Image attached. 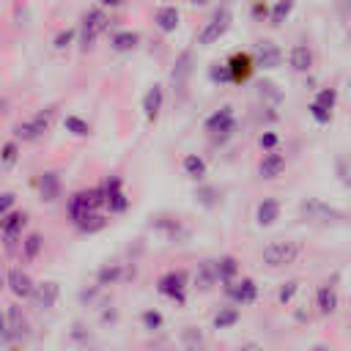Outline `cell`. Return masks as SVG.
Instances as JSON below:
<instances>
[{
  "mask_svg": "<svg viewBox=\"0 0 351 351\" xmlns=\"http://www.w3.org/2000/svg\"><path fill=\"white\" fill-rule=\"evenodd\" d=\"M44 247H47L44 233H38V230H27V236H25L22 244H19V261H22V263H33V261H38L41 252H44Z\"/></svg>",
  "mask_w": 351,
  "mask_h": 351,
  "instance_id": "obj_30",
  "label": "cell"
},
{
  "mask_svg": "<svg viewBox=\"0 0 351 351\" xmlns=\"http://www.w3.org/2000/svg\"><path fill=\"white\" fill-rule=\"evenodd\" d=\"M252 55H255L258 71H277L285 63V49L274 38H258L252 47Z\"/></svg>",
  "mask_w": 351,
  "mask_h": 351,
  "instance_id": "obj_14",
  "label": "cell"
},
{
  "mask_svg": "<svg viewBox=\"0 0 351 351\" xmlns=\"http://www.w3.org/2000/svg\"><path fill=\"white\" fill-rule=\"evenodd\" d=\"M195 66H197V58H195V47H184L173 66H170V74H167V82L173 88V93H184L189 88V80L195 74Z\"/></svg>",
  "mask_w": 351,
  "mask_h": 351,
  "instance_id": "obj_13",
  "label": "cell"
},
{
  "mask_svg": "<svg viewBox=\"0 0 351 351\" xmlns=\"http://www.w3.org/2000/svg\"><path fill=\"white\" fill-rule=\"evenodd\" d=\"M99 3H101L104 8H110V11H112V8H118V5L123 3V0H99Z\"/></svg>",
  "mask_w": 351,
  "mask_h": 351,
  "instance_id": "obj_55",
  "label": "cell"
},
{
  "mask_svg": "<svg viewBox=\"0 0 351 351\" xmlns=\"http://www.w3.org/2000/svg\"><path fill=\"white\" fill-rule=\"evenodd\" d=\"M206 80H208L214 88L233 85V82H230V69H228V60H211V63H208V69H206Z\"/></svg>",
  "mask_w": 351,
  "mask_h": 351,
  "instance_id": "obj_39",
  "label": "cell"
},
{
  "mask_svg": "<svg viewBox=\"0 0 351 351\" xmlns=\"http://www.w3.org/2000/svg\"><path fill=\"white\" fill-rule=\"evenodd\" d=\"M343 96H346V101H348V107H351V74H348L346 82H343Z\"/></svg>",
  "mask_w": 351,
  "mask_h": 351,
  "instance_id": "obj_52",
  "label": "cell"
},
{
  "mask_svg": "<svg viewBox=\"0 0 351 351\" xmlns=\"http://www.w3.org/2000/svg\"><path fill=\"white\" fill-rule=\"evenodd\" d=\"M280 143H282V137H280V132H277L274 126H263V129L258 132V137H255V145H258L261 154L280 148Z\"/></svg>",
  "mask_w": 351,
  "mask_h": 351,
  "instance_id": "obj_42",
  "label": "cell"
},
{
  "mask_svg": "<svg viewBox=\"0 0 351 351\" xmlns=\"http://www.w3.org/2000/svg\"><path fill=\"white\" fill-rule=\"evenodd\" d=\"M49 44H52V49L60 52V55L71 52V49L80 44V30H77V25H63V27H58Z\"/></svg>",
  "mask_w": 351,
  "mask_h": 351,
  "instance_id": "obj_34",
  "label": "cell"
},
{
  "mask_svg": "<svg viewBox=\"0 0 351 351\" xmlns=\"http://www.w3.org/2000/svg\"><path fill=\"white\" fill-rule=\"evenodd\" d=\"M107 225H110V214H107V211H99V214H90V217H85L82 222H77L74 230L82 233V236H96V233H101Z\"/></svg>",
  "mask_w": 351,
  "mask_h": 351,
  "instance_id": "obj_38",
  "label": "cell"
},
{
  "mask_svg": "<svg viewBox=\"0 0 351 351\" xmlns=\"http://www.w3.org/2000/svg\"><path fill=\"white\" fill-rule=\"evenodd\" d=\"M27 228H30V214L25 208H14L11 214H5L0 219V236H3V250L11 255V252H19V244L22 239L27 236Z\"/></svg>",
  "mask_w": 351,
  "mask_h": 351,
  "instance_id": "obj_10",
  "label": "cell"
},
{
  "mask_svg": "<svg viewBox=\"0 0 351 351\" xmlns=\"http://www.w3.org/2000/svg\"><path fill=\"white\" fill-rule=\"evenodd\" d=\"M132 274H134V269H129L126 263H121V261H107V263H101V266L96 269L93 282L107 291V288H112V285H121V282L129 280Z\"/></svg>",
  "mask_w": 351,
  "mask_h": 351,
  "instance_id": "obj_24",
  "label": "cell"
},
{
  "mask_svg": "<svg viewBox=\"0 0 351 351\" xmlns=\"http://www.w3.org/2000/svg\"><path fill=\"white\" fill-rule=\"evenodd\" d=\"M255 88H258V101H261V104L282 107V101H285V93L277 88V82H271V80H261Z\"/></svg>",
  "mask_w": 351,
  "mask_h": 351,
  "instance_id": "obj_36",
  "label": "cell"
},
{
  "mask_svg": "<svg viewBox=\"0 0 351 351\" xmlns=\"http://www.w3.org/2000/svg\"><path fill=\"white\" fill-rule=\"evenodd\" d=\"M192 200L203 211H217L222 206V189L211 181H200V184L192 186Z\"/></svg>",
  "mask_w": 351,
  "mask_h": 351,
  "instance_id": "obj_27",
  "label": "cell"
},
{
  "mask_svg": "<svg viewBox=\"0 0 351 351\" xmlns=\"http://www.w3.org/2000/svg\"><path fill=\"white\" fill-rule=\"evenodd\" d=\"M296 11V0H271V14H269V27L280 30L285 27V22H291Z\"/></svg>",
  "mask_w": 351,
  "mask_h": 351,
  "instance_id": "obj_35",
  "label": "cell"
},
{
  "mask_svg": "<svg viewBox=\"0 0 351 351\" xmlns=\"http://www.w3.org/2000/svg\"><path fill=\"white\" fill-rule=\"evenodd\" d=\"M310 101H315V104H321L324 110H332V112H335V107H337V101H340V88H337V85H321V88L313 90Z\"/></svg>",
  "mask_w": 351,
  "mask_h": 351,
  "instance_id": "obj_40",
  "label": "cell"
},
{
  "mask_svg": "<svg viewBox=\"0 0 351 351\" xmlns=\"http://www.w3.org/2000/svg\"><path fill=\"white\" fill-rule=\"evenodd\" d=\"M14 206H16V192H3V195H0V217L11 214Z\"/></svg>",
  "mask_w": 351,
  "mask_h": 351,
  "instance_id": "obj_51",
  "label": "cell"
},
{
  "mask_svg": "<svg viewBox=\"0 0 351 351\" xmlns=\"http://www.w3.org/2000/svg\"><path fill=\"white\" fill-rule=\"evenodd\" d=\"M247 14H250V22H255V25H269L271 0H250Z\"/></svg>",
  "mask_w": 351,
  "mask_h": 351,
  "instance_id": "obj_44",
  "label": "cell"
},
{
  "mask_svg": "<svg viewBox=\"0 0 351 351\" xmlns=\"http://www.w3.org/2000/svg\"><path fill=\"white\" fill-rule=\"evenodd\" d=\"M307 351H329V346H324V343H315V346H310Z\"/></svg>",
  "mask_w": 351,
  "mask_h": 351,
  "instance_id": "obj_56",
  "label": "cell"
},
{
  "mask_svg": "<svg viewBox=\"0 0 351 351\" xmlns=\"http://www.w3.org/2000/svg\"><path fill=\"white\" fill-rule=\"evenodd\" d=\"M219 285V274H217V261L214 258H200L195 271H192V288L200 293H208Z\"/></svg>",
  "mask_w": 351,
  "mask_h": 351,
  "instance_id": "obj_25",
  "label": "cell"
},
{
  "mask_svg": "<svg viewBox=\"0 0 351 351\" xmlns=\"http://www.w3.org/2000/svg\"><path fill=\"white\" fill-rule=\"evenodd\" d=\"M343 44L351 49V25H346V27H343Z\"/></svg>",
  "mask_w": 351,
  "mask_h": 351,
  "instance_id": "obj_54",
  "label": "cell"
},
{
  "mask_svg": "<svg viewBox=\"0 0 351 351\" xmlns=\"http://www.w3.org/2000/svg\"><path fill=\"white\" fill-rule=\"evenodd\" d=\"M36 192H38V200L52 206L58 200H63V178L58 170H41L38 178H36Z\"/></svg>",
  "mask_w": 351,
  "mask_h": 351,
  "instance_id": "obj_22",
  "label": "cell"
},
{
  "mask_svg": "<svg viewBox=\"0 0 351 351\" xmlns=\"http://www.w3.org/2000/svg\"><path fill=\"white\" fill-rule=\"evenodd\" d=\"M99 211H107V208H104V189H101V184L74 189V192L66 197V217H69L71 225H77V222H82L85 217L99 214Z\"/></svg>",
  "mask_w": 351,
  "mask_h": 351,
  "instance_id": "obj_7",
  "label": "cell"
},
{
  "mask_svg": "<svg viewBox=\"0 0 351 351\" xmlns=\"http://www.w3.org/2000/svg\"><path fill=\"white\" fill-rule=\"evenodd\" d=\"M178 167H181V176L189 178L192 184H200V181L208 178V162H206L203 154H184Z\"/></svg>",
  "mask_w": 351,
  "mask_h": 351,
  "instance_id": "obj_29",
  "label": "cell"
},
{
  "mask_svg": "<svg viewBox=\"0 0 351 351\" xmlns=\"http://www.w3.org/2000/svg\"><path fill=\"white\" fill-rule=\"evenodd\" d=\"M348 329H351V321H348Z\"/></svg>",
  "mask_w": 351,
  "mask_h": 351,
  "instance_id": "obj_60",
  "label": "cell"
},
{
  "mask_svg": "<svg viewBox=\"0 0 351 351\" xmlns=\"http://www.w3.org/2000/svg\"><path fill=\"white\" fill-rule=\"evenodd\" d=\"M313 307L318 315H335L340 310V293H337V285L332 280H324L318 288H315V296H313Z\"/></svg>",
  "mask_w": 351,
  "mask_h": 351,
  "instance_id": "obj_26",
  "label": "cell"
},
{
  "mask_svg": "<svg viewBox=\"0 0 351 351\" xmlns=\"http://www.w3.org/2000/svg\"><path fill=\"white\" fill-rule=\"evenodd\" d=\"M36 285H38V282L30 277L27 269H22V266H8V269H5V288H8V293H11L16 302L33 299Z\"/></svg>",
  "mask_w": 351,
  "mask_h": 351,
  "instance_id": "obj_16",
  "label": "cell"
},
{
  "mask_svg": "<svg viewBox=\"0 0 351 351\" xmlns=\"http://www.w3.org/2000/svg\"><path fill=\"white\" fill-rule=\"evenodd\" d=\"M151 25L159 36H173L181 27V8L176 3H159L151 11Z\"/></svg>",
  "mask_w": 351,
  "mask_h": 351,
  "instance_id": "obj_18",
  "label": "cell"
},
{
  "mask_svg": "<svg viewBox=\"0 0 351 351\" xmlns=\"http://www.w3.org/2000/svg\"><path fill=\"white\" fill-rule=\"evenodd\" d=\"M332 11L337 14L340 22H351V0H332Z\"/></svg>",
  "mask_w": 351,
  "mask_h": 351,
  "instance_id": "obj_49",
  "label": "cell"
},
{
  "mask_svg": "<svg viewBox=\"0 0 351 351\" xmlns=\"http://www.w3.org/2000/svg\"><path fill=\"white\" fill-rule=\"evenodd\" d=\"M214 261H217V274H219V285H222V288L241 277V261H239L236 255L222 252V255H217Z\"/></svg>",
  "mask_w": 351,
  "mask_h": 351,
  "instance_id": "obj_31",
  "label": "cell"
},
{
  "mask_svg": "<svg viewBox=\"0 0 351 351\" xmlns=\"http://www.w3.org/2000/svg\"><path fill=\"white\" fill-rule=\"evenodd\" d=\"M77 30H80V44H77V49H80V52H93L96 44H99L104 36L112 33V14H110V8H104L101 3L88 5V8L80 14V19H77Z\"/></svg>",
  "mask_w": 351,
  "mask_h": 351,
  "instance_id": "obj_1",
  "label": "cell"
},
{
  "mask_svg": "<svg viewBox=\"0 0 351 351\" xmlns=\"http://www.w3.org/2000/svg\"><path fill=\"white\" fill-rule=\"evenodd\" d=\"M299 291H302V280H299V277L282 280V282L277 285V293H274V296H277V304H280V307H291Z\"/></svg>",
  "mask_w": 351,
  "mask_h": 351,
  "instance_id": "obj_41",
  "label": "cell"
},
{
  "mask_svg": "<svg viewBox=\"0 0 351 351\" xmlns=\"http://www.w3.org/2000/svg\"><path fill=\"white\" fill-rule=\"evenodd\" d=\"M222 3H233V0H222Z\"/></svg>",
  "mask_w": 351,
  "mask_h": 351,
  "instance_id": "obj_59",
  "label": "cell"
},
{
  "mask_svg": "<svg viewBox=\"0 0 351 351\" xmlns=\"http://www.w3.org/2000/svg\"><path fill=\"white\" fill-rule=\"evenodd\" d=\"M60 299V282L58 280H44L36 285V293H33V307L41 310V313H49Z\"/></svg>",
  "mask_w": 351,
  "mask_h": 351,
  "instance_id": "obj_28",
  "label": "cell"
},
{
  "mask_svg": "<svg viewBox=\"0 0 351 351\" xmlns=\"http://www.w3.org/2000/svg\"><path fill=\"white\" fill-rule=\"evenodd\" d=\"M140 44H143V36L140 30H132V27H115L107 36V47L112 55H132L140 49Z\"/></svg>",
  "mask_w": 351,
  "mask_h": 351,
  "instance_id": "obj_23",
  "label": "cell"
},
{
  "mask_svg": "<svg viewBox=\"0 0 351 351\" xmlns=\"http://www.w3.org/2000/svg\"><path fill=\"white\" fill-rule=\"evenodd\" d=\"M225 60H228L230 82H233V85H244V82H250V80H252V74H255V69H258L255 55H252V52H247V49H236V52H230Z\"/></svg>",
  "mask_w": 351,
  "mask_h": 351,
  "instance_id": "obj_19",
  "label": "cell"
},
{
  "mask_svg": "<svg viewBox=\"0 0 351 351\" xmlns=\"http://www.w3.org/2000/svg\"><path fill=\"white\" fill-rule=\"evenodd\" d=\"M145 228H148L156 239H162L165 244H170V247H186V244H192V239H195L192 225H189L184 217L173 214V211H156V214H151L148 222H145Z\"/></svg>",
  "mask_w": 351,
  "mask_h": 351,
  "instance_id": "obj_3",
  "label": "cell"
},
{
  "mask_svg": "<svg viewBox=\"0 0 351 351\" xmlns=\"http://www.w3.org/2000/svg\"><path fill=\"white\" fill-rule=\"evenodd\" d=\"M101 293H104V288L101 285H88V288H82L80 293H77V299L82 302V304H99V299H101Z\"/></svg>",
  "mask_w": 351,
  "mask_h": 351,
  "instance_id": "obj_48",
  "label": "cell"
},
{
  "mask_svg": "<svg viewBox=\"0 0 351 351\" xmlns=\"http://www.w3.org/2000/svg\"><path fill=\"white\" fill-rule=\"evenodd\" d=\"M222 291H225V296H228L233 304H239V307L255 304V302H258V293H261L258 282H255L252 277H244V274H241L239 280H233L230 285H225Z\"/></svg>",
  "mask_w": 351,
  "mask_h": 351,
  "instance_id": "obj_21",
  "label": "cell"
},
{
  "mask_svg": "<svg viewBox=\"0 0 351 351\" xmlns=\"http://www.w3.org/2000/svg\"><path fill=\"white\" fill-rule=\"evenodd\" d=\"M192 288V274L186 269H167L156 277V293L170 299L173 304L184 307L186 304V293Z\"/></svg>",
  "mask_w": 351,
  "mask_h": 351,
  "instance_id": "obj_9",
  "label": "cell"
},
{
  "mask_svg": "<svg viewBox=\"0 0 351 351\" xmlns=\"http://www.w3.org/2000/svg\"><path fill=\"white\" fill-rule=\"evenodd\" d=\"M307 118H310L315 126H329V123L335 121V112H332V110H324V107L315 104V101H307Z\"/></svg>",
  "mask_w": 351,
  "mask_h": 351,
  "instance_id": "obj_45",
  "label": "cell"
},
{
  "mask_svg": "<svg viewBox=\"0 0 351 351\" xmlns=\"http://www.w3.org/2000/svg\"><path fill=\"white\" fill-rule=\"evenodd\" d=\"M186 351H203V346H195V348H186Z\"/></svg>",
  "mask_w": 351,
  "mask_h": 351,
  "instance_id": "obj_58",
  "label": "cell"
},
{
  "mask_svg": "<svg viewBox=\"0 0 351 351\" xmlns=\"http://www.w3.org/2000/svg\"><path fill=\"white\" fill-rule=\"evenodd\" d=\"M165 101H167V90H165V85H162V82H151V85L145 88V93H143V101H140V107H143V118H145L148 126H154V123L162 118Z\"/></svg>",
  "mask_w": 351,
  "mask_h": 351,
  "instance_id": "obj_20",
  "label": "cell"
},
{
  "mask_svg": "<svg viewBox=\"0 0 351 351\" xmlns=\"http://www.w3.org/2000/svg\"><path fill=\"white\" fill-rule=\"evenodd\" d=\"M304 255V244L296 239H274L269 244H263V250L258 252V261L263 269H288L293 263H299V258Z\"/></svg>",
  "mask_w": 351,
  "mask_h": 351,
  "instance_id": "obj_6",
  "label": "cell"
},
{
  "mask_svg": "<svg viewBox=\"0 0 351 351\" xmlns=\"http://www.w3.org/2000/svg\"><path fill=\"white\" fill-rule=\"evenodd\" d=\"M296 217L302 225L310 228H343L351 225V214L346 208H337L321 197H302L296 206Z\"/></svg>",
  "mask_w": 351,
  "mask_h": 351,
  "instance_id": "obj_2",
  "label": "cell"
},
{
  "mask_svg": "<svg viewBox=\"0 0 351 351\" xmlns=\"http://www.w3.org/2000/svg\"><path fill=\"white\" fill-rule=\"evenodd\" d=\"M99 310H101V313H99V321H101L104 326H107V324H110V326H115V324H118V318H121V313H118V307H112V304H107V307H99Z\"/></svg>",
  "mask_w": 351,
  "mask_h": 351,
  "instance_id": "obj_50",
  "label": "cell"
},
{
  "mask_svg": "<svg viewBox=\"0 0 351 351\" xmlns=\"http://www.w3.org/2000/svg\"><path fill=\"white\" fill-rule=\"evenodd\" d=\"M184 3H186V5H192V8H206L211 0H184Z\"/></svg>",
  "mask_w": 351,
  "mask_h": 351,
  "instance_id": "obj_53",
  "label": "cell"
},
{
  "mask_svg": "<svg viewBox=\"0 0 351 351\" xmlns=\"http://www.w3.org/2000/svg\"><path fill=\"white\" fill-rule=\"evenodd\" d=\"M233 19H236V16H233L230 3L214 5V8L208 11V16L200 22V27L195 30V47H197V49H208V47L219 44V41L230 33Z\"/></svg>",
  "mask_w": 351,
  "mask_h": 351,
  "instance_id": "obj_4",
  "label": "cell"
},
{
  "mask_svg": "<svg viewBox=\"0 0 351 351\" xmlns=\"http://www.w3.org/2000/svg\"><path fill=\"white\" fill-rule=\"evenodd\" d=\"M203 132L211 140V145H228L239 132V115L233 104H219L203 118Z\"/></svg>",
  "mask_w": 351,
  "mask_h": 351,
  "instance_id": "obj_5",
  "label": "cell"
},
{
  "mask_svg": "<svg viewBox=\"0 0 351 351\" xmlns=\"http://www.w3.org/2000/svg\"><path fill=\"white\" fill-rule=\"evenodd\" d=\"M69 340L77 343V346H88V343L93 340V335H90V329H88L82 321H74L71 329H69Z\"/></svg>",
  "mask_w": 351,
  "mask_h": 351,
  "instance_id": "obj_46",
  "label": "cell"
},
{
  "mask_svg": "<svg viewBox=\"0 0 351 351\" xmlns=\"http://www.w3.org/2000/svg\"><path fill=\"white\" fill-rule=\"evenodd\" d=\"M101 189H104V208H107L110 217H121V214L129 211L132 197H129L126 184H123V178H121L118 173L104 176V178H101Z\"/></svg>",
  "mask_w": 351,
  "mask_h": 351,
  "instance_id": "obj_12",
  "label": "cell"
},
{
  "mask_svg": "<svg viewBox=\"0 0 351 351\" xmlns=\"http://www.w3.org/2000/svg\"><path fill=\"white\" fill-rule=\"evenodd\" d=\"M285 170H288V156L282 154V148H274V151L261 154V159L255 165V176L261 181H277V178L285 176Z\"/></svg>",
  "mask_w": 351,
  "mask_h": 351,
  "instance_id": "obj_17",
  "label": "cell"
},
{
  "mask_svg": "<svg viewBox=\"0 0 351 351\" xmlns=\"http://www.w3.org/2000/svg\"><path fill=\"white\" fill-rule=\"evenodd\" d=\"M60 126H63V132H66L69 137H77V140H88V137L93 134L90 121L82 118V115H77V112H66V115L60 118Z\"/></svg>",
  "mask_w": 351,
  "mask_h": 351,
  "instance_id": "obj_32",
  "label": "cell"
},
{
  "mask_svg": "<svg viewBox=\"0 0 351 351\" xmlns=\"http://www.w3.org/2000/svg\"><path fill=\"white\" fill-rule=\"evenodd\" d=\"M280 219H282V200L277 195H263V197L255 200V206H252V222L261 230L274 228Z\"/></svg>",
  "mask_w": 351,
  "mask_h": 351,
  "instance_id": "obj_15",
  "label": "cell"
},
{
  "mask_svg": "<svg viewBox=\"0 0 351 351\" xmlns=\"http://www.w3.org/2000/svg\"><path fill=\"white\" fill-rule=\"evenodd\" d=\"M140 326L145 332H162L165 329V313L159 307H145L140 313Z\"/></svg>",
  "mask_w": 351,
  "mask_h": 351,
  "instance_id": "obj_43",
  "label": "cell"
},
{
  "mask_svg": "<svg viewBox=\"0 0 351 351\" xmlns=\"http://www.w3.org/2000/svg\"><path fill=\"white\" fill-rule=\"evenodd\" d=\"M343 184H346V189H348V197H351V176H348V178H346Z\"/></svg>",
  "mask_w": 351,
  "mask_h": 351,
  "instance_id": "obj_57",
  "label": "cell"
},
{
  "mask_svg": "<svg viewBox=\"0 0 351 351\" xmlns=\"http://www.w3.org/2000/svg\"><path fill=\"white\" fill-rule=\"evenodd\" d=\"M181 343H184V348L203 346V332H200V326H184V329H181Z\"/></svg>",
  "mask_w": 351,
  "mask_h": 351,
  "instance_id": "obj_47",
  "label": "cell"
},
{
  "mask_svg": "<svg viewBox=\"0 0 351 351\" xmlns=\"http://www.w3.org/2000/svg\"><path fill=\"white\" fill-rule=\"evenodd\" d=\"M239 321H241V310H239V304L228 302V304H222V307L211 315V329H217V332H228V329H233Z\"/></svg>",
  "mask_w": 351,
  "mask_h": 351,
  "instance_id": "obj_33",
  "label": "cell"
},
{
  "mask_svg": "<svg viewBox=\"0 0 351 351\" xmlns=\"http://www.w3.org/2000/svg\"><path fill=\"white\" fill-rule=\"evenodd\" d=\"M52 118H55V104H47L41 110H36L30 118L16 121L14 129H11V137H16L22 145L25 143H38L52 129Z\"/></svg>",
  "mask_w": 351,
  "mask_h": 351,
  "instance_id": "obj_8",
  "label": "cell"
},
{
  "mask_svg": "<svg viewBox=\"0 0 351 351\" xmlns=\"http://www.w3.org/2000/svg\"><path fill=\"white\" fill-rule=\"evenodd\" d=\"M19 159H22V143L16 137H5V143L0 148V167L8 173V170H14V165Z\"/></svg>",
  "mask_w": 351,
  "mask_h": 351,
  "instance_id": "obj_37",
  "label": "cell"
},
{
  "mask_svg": "<svg viewBox=\"0 0 351 351\" xmlns=\"http://www.w3.org/2000/svg\"><path fill=\"white\" fill-rule=\"evenodd\" d=\"M315 60H318V58H315V47H313L310 38H296V41H291L288 49H285V66H288L293 74H299V77L313 74Z\"/></svg>",
  "mask_w": 351,
  "mask_h": 351,
  "instance_id": "obj_11",
  "label": "cell"
}]
</instances>
